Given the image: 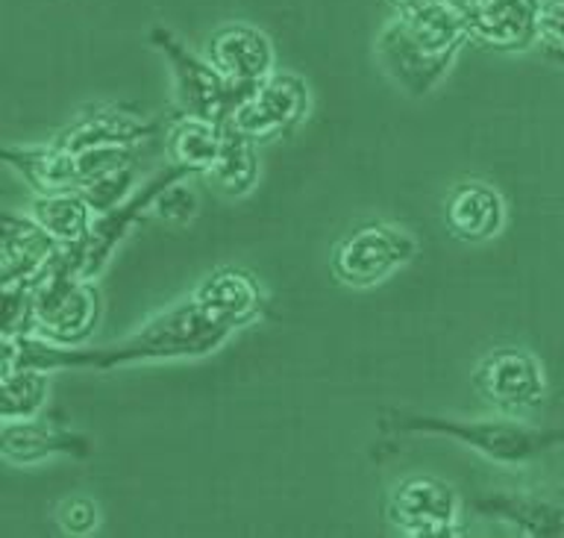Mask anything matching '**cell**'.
<instances>
[{"label":"cell","instance_id":"cell-6","mask_svg":"<svg viewBox=\"0 0 564 538\" xmlns=\"http://www.w3.org/2000/svg\"><path fill=\"white\" fill-rule=\"evenodd\" d=\"M150 42H153V47L165 56L171 71H174L176 97H180L185 115L224 123L229 112L241 104V97L250 92V88H238L227 83L209 60H203L194 51H188L165 26H153L150 30Z\"/></svg>","mask_w":564,"mask_h":538},{"label":"cell","instance_id":"cell-22","mask_svg":"<svg viewBox=\"0 0 564 538\" xmlns=\"http://www.w3.org/2000/svg\"><path fill=\"white\" fill-rule=\"evenodd\" d=\"M167 159L192 174H209L220 153V123L183 115L165 130Z\"/></svg>","mask_w":564,"mask_h":538},{"label":"cell","instance_id":"cell-2","mask_svg":"<svg viewBox=\"0 0 564 538\" xmlns=\"http://www.w3.org/2000/svg\"><path fill=\"white\" fill-rule=\"evenodd\" d=\"M467 42L465 9L449 3L397 12L377 39V56L397 86L423 97L438 83Z\"/></svg>","mask_w":564,"mask_h":538},{"label":"cell","instance_id":"cell-7","mask_svg":"<svg viewBox=\"0 0 564 538\" xmlns=\"http://www.w3.org/2000/svg\"><path fill=\"white\" fill-rule=\"evenodd\" d=\"M417 256V238L391 224H361L333 247L329 268L335 280L352 289H370L388 280Z\"/></svg>","mask_w":564,"mask_h":538},{"label":"cell","instance_id":"cell-3","mask_svg":"<svg viewBox=\"0 0 564 538\" xmlns=\"http://www.w3.org/2000/svg\"><path fill=\"white\" fill-rule=\"evenodd\" d=\"M86 245L59 247L33 282V335L59 347H83L95 335L104 298L91 277L83 273Z\"/></svg>","mask_w":564,"mask_h":538},{"label":"cell","instance_id":"cell-28","mask_svg":"<svg viewBox=\"0 0 564 538\" xmlns=\"http://www.w3.org/2000/svg\"><path fill=\"white\" fill-rule=\"evenodd\" d=\"M397 12H409V9H417V7H430V3H449V7H458L465 9L470 0H388Z\"/></svg>","mask_w":564,"mask_h":538},{"label":"cell","instance_id":"cell-13","mask_svg":"<svg viewBox=\"0 0 564 538\" xmlns=\"http://www.w3.org/2000/svg\"><path fill=\"white\" fill-rule=\"evenodd\" d=\"M91 439L86 432L70 430L62 423L44 421V418H21V421H3L0 430V453L9 465H39L44 459L91 456Z\"/></svg>","mask_w":564,"mask_h":538},{"label":"cell","instance_id":"cell-26","mask_svg":"<svg viewBox=\"0 0 564 538\" xmlns=\"http://www.w3.org/2000/svg\"><path fill=\"white\" fill-rule=\"evenodd\" d=\"M153 212H156L159 218L174 220V224H188L194 218V212H197V194L188 185V176L167 185L165 192L156 197V203H153Z\"/></svg>","mask_w":564,"mask_h":538},{"label":"cell","instance_id":"cell-21","mask_svg":"<svg viewBox=\"0 0 564 538\" xmlns=\"http://www.w3.org/2000/svg\"><path fill=\"white\" fill-rule=\"evenodd\" d=\"M30 215L65 247L86 245L97 218L95 209L79 192L35 194L30 203Z\"/></svg>","mask_w":564,"mask_h":538},{"label":"cell","instance_id":"cell-25","mask_svg":"<svg viewBox=\"0 0 564 538\" xmlns=\"http://www.w3.org/2000/svg\"><path fill=\"white\" fill-rule=\"evenodd\" d=\"M535 42L550 56L564 60V0H538Z\"/></svg>","mask_w":564,"mask_h":538},{"label":"cell","instance_id":"cell-18","mask_svg":"<svg viewBox=\"0 0 564 538\" xmlns=\"http://www.w3.org/2000/svg\"><path fill=\"white\" fill-rule=\"evenodd\" d=\"M444 224L458 241L482 245L500 236L506 227V201L494 185L482 180H465L447 192Z\"/></svg>","mask_w":564,"mask_h":538},{"label":"cell","instance_id":"cell-9","mask_svg":"<svg viewBox=\"0 0 564 538\" xmlns=\"http://www.w3.org/2000/svg\"><path fill=\"white\" fill-rule=\"evenodd\" d=\"M308 112L306 79L291 71H273L259 86H253L241 97V104L229 112L224 123H232L238 132L256 144L280 139L297 127Z\"/></svg>","mask_w":564,"mask_h":538},{"label":"cell","instance_id":"cell-11","mask_svg":"<svg viewBox=\"0 0 564 538\" xmlns=\"http://www.w3.org/2000/svg\"><path fill=\"white\" fill-rule=\"evenodd\" d=\"M159 136H162V123L156 118L135 115L127 106H95L79 115L77 121H70L53 139V144L65 150L141 148Z\"/></svg>","mask_w":564,"mask_h":538},{"label":"cell","instance_id":"cell-24","mask_svg":"<svg viewBox=\"0 0 564 538\" xmlns=\"http://www.w3.org/2000/svg\"><path fill=\"white\" fill-rule=\"evenodd\" d=\"M88 201V206L95 209V215L115 209L118 203H123L135 192V165H121L106 171V174L88 180L83 189H77Z\"/></svg>","mask_w":564,"mask_h":538},{"label":"cell","instance_id":"cell-14","mask_svg":"<svg viewBox=\"0 0 564 538\" xmlns=\"http://www.w3.org/2000/svg\"><path fill=\"white\" fill-rule=\"evenodd\" d=\"M59 241L26 212L3 215V236H0V286H33L44 268L59 254Z\"/></svg>","mask_w":564,"mask_h":538},{"label":"cell","instance_id":"cell-19","mask_svg":"<svg viewBox=\"0 0 564 538\" xmlns=\"http://www.w3.org/2000/svg\"><path fill=\"white\" fill-rule=\"evenodd\" d=\"M3 162H7L18 176L35 194L77 192L83 185V171L74 150H65L59 144H9L3 148Z\"/></svg>","mask_w":564,"mask_h":538},{"label":"cell","instance_id":"cell-15","mask_svg":"<svg viewBox=\"0 0 564 538\" xmlns=\"http://www.w3.org/2000/svg\"><path fill=\"white\" fill-rule=\"evenodd\" d=\"M470 509L509 524L520 536L564 538V492H488Z\"/></svg>","mask_w":564,"mask_h":538},{"label":"cell","instance_id":"cell-1","mask_svg":"<svg viewBox=\"0 0 564 538\" xmlns=\"http://www.w3.org/2000/svg\"><path fill=\"white\" fill-rule=\"evenodd\" d=\"M227 326L212 321L197 300L188 294L176 306L159 312L141 324L135 333L121 338L118 344L104 347H59L39 338V335H3V356L0 368L15 365H33L42 370H68V368H123L139 362L159 359H200L209 356L229 338Z\"/></svg>","mask_w":564,"mask_h":538},{"label":"cell","instance_id":"cell-23","mask_svg":"<svg viewBox=\"0 0 564 538\" xmlns=\"http://www.w3.org/2000/svg\"><path fill=\"white\" fill-rule=\"evenodd\" d=\"M47 377L51 370L33 368V365L0 368V383H3L0 418L21 421V418H35L42 412V406L47 404Z\"/></svg>","mask_w":564,"mask_h":538},{"label":"cell","instance_id":"cell-16","mask_svg":"<svg viewBox=\"0 0 564 538\" xmlns=\"http://www.w3.org/2000/svg\"><path fill=\"white\" fill-rule=\"evenodd\" d=\"M538 0H470L465 7L467 42L491 51H523L535 42Z\"/></svg>","mask_w":564,"mask_h":538},{"label":"cell","instance_id":"cell-8","mask_svg":"<svg viewBox=\"0 0 564 538\" xmlns=\"http://www.w3.org/2000/svg\"><path fill=\"white\" fill-rule=\"evenodd\" d=\"M470 383L476 395L506 418H520L546 400L544 362L527 347H497L485 353Z\"/></svg>","mask_w":564,"mask_h":538},{"label":"cell","instance_id":"cell-4","mask_svg":"<svg viewBox=\"0 0 564 538\" xmlns=\"http://www.w3.org/2000/svg\"><path fill=\"white\" fill-rule=\"evenodd\" d=\"M388 430L423 432V435H447L465 448L482 453L485 459L502 465H523L564 444V427H529L518 418H482V421H462L444 415H417L388 409L382 415Z\"/></svg>","mask_w":564,"mask_h":538},{"label":"cell","instance_id":"cell-20","mask_svg":"<svg viewBox=\"0 0 564 538\" xmlns=\"http://www.w3.org/2000/svg\"><path fill=\"white\" fill-rule=\"evenodd\" d=\"M215 189L227 197H245L259 183V150L256 141L238 132L232 123H220V153L206 174Z\"/></svg>","mask_w":564,"mask_h":538},{"label":"cell","instance_id":"cell-17","mask_svg":"<svg viewBox=\"0 0 564 538\" xmlns=\"http://www.w3.org/2000/svg\"><path fill=\"white\" fill-rule=\"evenodd\" d=\"M192 298L203 306V312L236 333L241 326L253 324L264 312L262 286L253 273L241 268H218L209 277H203L200 286L192 291Z\"/></svg>","mask_w":564,"mask_h":538},{"label":"cell","instance_id":"cell-27","mask_svg":"<svg viewBox=\"0 0 564 538\" xmlns=\"http://www.w3.org/2000/svg\"><path fill=\"white\" fill-rule=\"evenodd\" d=\"M56 524L65 536H91L100 524V509L91 497H68L56 512Z\"/></svg>","mask_w":564,"mask_h":538},{"label":"cell","instance_id":"cell-5","mask_svg":"<svg viewBox=\"0 0 564 538\" xmlns=\"http://www.w3.org/2000/svg\"><path fill=\"white\" fill-rule=\"evenodd\" d=\"M386 515L388 524L409 538H453L465 532L462 497L432 474L403 476L388 492Z\"/></svg>","mask_w":564,"mask_h":538},{"label":"cell","instance_id":"cell-12","mask_svg":"<svg viewBox=\"0 0 564 538\" xmlns=\"http://www.w3.org/2000/svg\"><path fill=\"white\" fill-rule=\"evenodd\" d=\"M206 60L227 83L238 88H253L273 74V44L259 26L236 21V24L218 26L209 35Z\"/></svg>","mask_w":564,"mask_h":538},{"label":"cell","instance_id":"cell-10","mask_svg":"<svg viewBox=\"0 0 564 538\" xmlns=\"http://www.w3.org/2000/svg\"><path fill=\"white\" fill-rule=\"evenodd\" d=\"M183 176H194L188 168L183 165H171L165 171H159L153 180L135 189V192L127 197L123 203H118L115 209L104 212V215H97L95 227H91V236L86 241V262H83V273L95 280L97 273L104 271V265L109 262V256L115 254V247L121 245V238L127 236L132 229L135 220L144 218V212L153 209V203L162 192H165L167 185L176 183V180H183Z\"/></svg>","mask_w":564,"mask_h":538}]
</instances>
